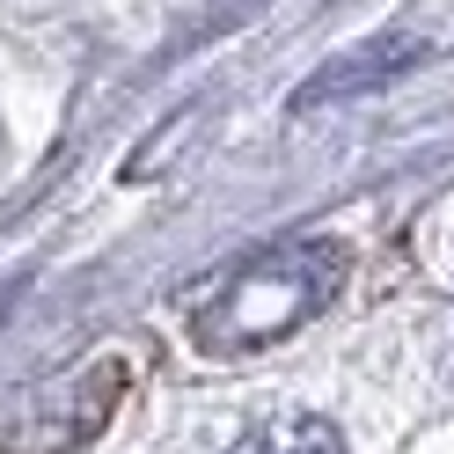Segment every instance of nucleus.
I'll use <instances>...</instances> for the list:
<instances>
[{
	"mask_svg": "<svg viewBox=\"0 0 454 454\" xmlns=\"http://www.w3.org/2000/svg\"><path fill=\"white\" fill-rule=\"evenodd\" d=\"M337 286H345V249L337 242L264 249V257L235 264L206 301H198L191 337L206 352H264V345H278V337H294Z\"/></svg>",
	"mask_w": 454,
	"mask_h": 454,
	"instance_id": "1",
	"label": "nucleus"
},
{
	"mask_svg": "<svg viewBox=\"0 0 454 454\" xmlns=\"http://www.w3.org/2000/svg\"><path fill=\"white\" fill-rule=\"evenodd\" d=\"M125 388V359H103L74 381H44L15 403H0V454H67L81 440H96Z\"/></svg>",
	"mask_w": 454,
	"mask_h": 454,
	"instance_id": "2",
	"label": "nucleus"
},
{
	"mask_svg": "<svg viewBox=\"0 0 454 454\" xmlns=\"http://www.w3.org/2000/svg\"><path fill=\"white\" fill-rule=\"evenodd\" d=\"M227 454H345V440H337L323 418H271L249 440H235Z\"/></svg>",
	"mask_w": 454,
	"mask_h": 454,
	"instance_id": "3",
	"label": "nucleus"
}]
</instances>
